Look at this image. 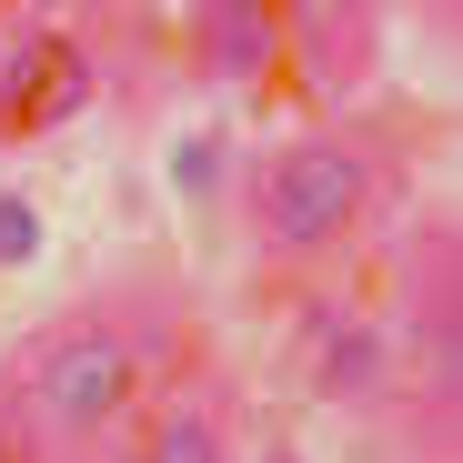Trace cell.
<instances>
[{"mask_svg":"<svg viewBox=\"0 0 463 463\" xmlns=\"http://www.w3.org/2000/svg\"><path fill=\"white\" fill-rule=\"evenodd\" d=\"M363 202H373V162L353 141H292L282 162L262 172V232L282 252H323V242H343V232L363 222Z\"/></svg>","mask_w":463,"mask_h":463,"instance_id":"obj_1","label":"cell"},{"mask_svg":"<svg viewBox=\"0 0 463 463\" xmlns=\"http://www.w3.org/2000/svg\"><path fill=\"white\" fill-rule=\"evenodd\" d=\"M131 343L111 333V323H71V333H51L41 343V363H31V413L51 423V433H101L121 403H131Z\"/></svg>","mask_w":463,"mask_h":463,"instance_id":"obj_2","label":"cell"},{"mask_svg":"<svg viewBox=\"0 0 463 463\" xmlns=\"http://www.w3.org/2000/svg\"><path fill=\"white\" fill-rule=\"evenodd\" d=\"M91 101V61L71 51V41H21L11 51V71H0V131H51V121H71Z\"/></svg>","mask_w":463,"mask_h":463,"instance_id":"obj_3","label":"cell"},{"mask_svg":"<svg viewBox=\"0 0 463 463\" xmlns=\"http://www.w3.org/2000/svg\"><path fill=\"white\" fill-rule=\"evenodd\" d=\"M313 383H323L333 403H363L373 383H383V333H373V323H333V333L313 343Z\"/></svg>","mask_w":463,"mask_h":463,"instance_id":"obj_4","label":"cell"},{"mask_svg":"<svg viewBox=\"0 0 463 463\" xmlns=\"http://www.w3.org/2000/svg\"><path fill=\"white\" fill-rule=\"evenodd\" d=\"M272 11H242V0H232V11H202V41H212V61L222 71H262V51H272Z\"/></svg>","mask_w":463,"mask_h":463,"instance_id":"obj_5","label":"cell"},{"mask_svg":"<svg viewBox=\"0 0 463 463\" xmlns=\"http://www.w3.org/2000/svg\"><path fill=\"white\" fill-rule=\"evenodd\" d=\"M151 463H222V423L212 413H172L151 433Z\"/></svg>","mask_w":463,"mask_h":463,"instance_id":"obj_6","label":"cell"},{"mask_svg":"<svg viewBox=\"0 0 463 463\" xmlns=\"http://www.w3.org/2000/svg\"><path fill=\"white\" fill-rule=\"evenodd\" d=\"M31 252H41V212L0 192V262H31Z\"/></svg>","mask_w":463,"mask_h":463,"instance_id":"obj_7","label":"cell"},{"mask_svg":"<svg viewBox=\"0 0 463 463\" xmlns=\"http://www.w3.org/2000/svg\"><path fill=\"white\" fill-rule=\"evenodd\" d=\"M212 172H222L212 141H182V151H172V182H182V192H212Z\"/></svg>","mask_w":463,"mask_h":463,"instance_id":"obj_8","label":"cell"}]
</instances>
